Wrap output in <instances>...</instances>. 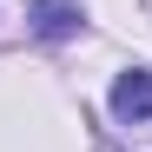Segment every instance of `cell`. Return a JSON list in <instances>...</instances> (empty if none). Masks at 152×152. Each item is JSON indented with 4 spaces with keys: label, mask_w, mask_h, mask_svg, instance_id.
I'll list each match as a JSON object with an SVG mask.
<instances>
[{
    "label": "cell",
    "mask_w": 152,
    "mask_h": 152,
    "mask_svg": "<svg viewBox=\"0 0 152 152\" xmlns=\"http://www.w3.org/2000/svg\"><path fill=\"white\" fill-rule=\"evenodd\" d=\"M113 113L119 119H152V66H132V73H119L113 80Z\"/></svg>",
    "instance_id": "obj_1"
},
{
    "label": "cell",
    "mask_w": 152,
    "mask_h": 152,
    "mask_svg": "<svg viewBox=\"0 0 152 152\" xmlns=\"http://www.w3.org/2000/svg\"><path fill=\"white\" fill-rule=\"evenodd\" d=\"M73 27H80V0H40L33 7V33L40 40H66Z\"/></svg>",
    "instance_id": "obj_2"
}]
</instances>
